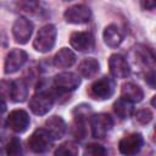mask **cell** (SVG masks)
<instances>
[{"label": "cell", "mask_w": 156, "mask_h": 156, "mask_svg": "<svg viewBox=\"0 0 156 156\" xmlns=\"http://www.w3.org/2000/svg\"><path fill=\"white\" fill-rule=\"evenodd\" d=\"M45 130L50 136L55 139H61L66 133V123L60 116H51L45 121Z\"/></svg>", "instance_id": "14"}, {"label": "cell", "mask_w": 156, "mask_h": 156, "mask_svg": "<svg viewBox=\"0 0 156 156\" xmlns=\"http://www.w3.org/2000/svg\"><path fill=\"white\" fill-rule=\"evenodd\" d=\"M110 73L115 78H127L130 74V67L126 57L121 54H112L108 58Z\"/></svg>", "instance_id": "9"}, {"label": "cell", "mask_w": 156, "mask_h": 156, "mask_svg": "<svg viewBox=\"0 0 156 156\" xmlns=\"http://www.w3.org/2000/svg\"><path fill=\"white\" fill-rule=\"evenodd\" d=\"M134 55L136 58V62L140 63L141 66L152 69L155 66V56L152 54V51L144 46V45H138L134 48Z\"/></svg>", "instance_id": "18"}, {"label": "cell", "mask_w": 156, "mask_h": 156, "mask_svg": "<svg viewBox=\"0 0 156 156\" xmlns=\"http://www.w3.org/2000/svg\"><path fill=\"white\" fill-rule=\"evenodd\" d=\"M106 155H107L106 149L102 145L95 143L87 145L83 152V156H106Z\"/></svg>", "instance_id": "24"}, {"label": "cell", "mask_w": 156, "mask_h": 156, "mask_svg": "<svg viewBox=\"0 0 156 156\" xmlns=\"http://www.w3.org/2000/svg\"><path fill=\"white\" fill-rule=\"evenodd\" d=\"M104 41L110 48H117L123 40V33L116 24H110L104 29Z\"/></svg>", "instance_id": "16"}, {"label": "cell", "mask_w": 156, "mask_h": 156, "mask_svg": "<svg viewBox=\"0 0 156 156\" xmlns=\"http://www.w3.org/2000/svg\"><path fill=\"white\" fill-rule=\"evenodd\" d=\"M54 104V96L49 91H39L34 94L29 100V108L34 115H46Z\"/></svg>", "instance_id": "3"}, {"label": "cell", "mask_w": 156, "mask_h": 156, "mask_svg": "<svg viewBox=\"0 0 156 156\" xmlns=\"http://www.w3.org/2000/svg\"><path fill=\"white\" fill-rule=\"evenodd\" d=\"M52 141L54 139L45 130V128H39L35 129L28 139V146L35 154H44L51 147Z\"/></svg>", "instance_id": "2"}, {"label": "cell", "mask_w": 156, "mask_h": 156, "mask_svg": "<svg viewBox=\"0 0 156 156\" xmlns=\"http://www.w3.org/2000/svg\"><path fill=\"white\" fill-rule=\"evenodd\" d=\"M54 84L60 91H72L80 84V78L73 72H62L55 76Z\"/></svg>", "instance_id": "12"}, {"label": "cell", "mask_w": 156, "mask_h": 156, "mask_svg": "<svg viewBox=\"0 0 156 156\" xmlns=\"http://www.w3.org/2000/svg\"><path fill=\"white\" fill-rule=\"evenodd\" d=\"M141 5L146 10H154V7H155V2L154 1H144V2H141Z\"/></svg>", "instance_id": "28"}, {"label": "cell", "mask_w": 156, "mask_h": 156, "mask_svg": "<svg viewBox=\"0 0 156 156\" xmlns=\"http://www.w3.org/2000/svg\"><path fill=\"white\" fill-rule=\"evenodd\" d=\"M6 110V102L4 100V98L0 95V113H2Z\"/></svg>", "instance_id": "29"}, {"label": "cell", "mask_w": 156, "mask_h": 156, "mask_svg": "<svg viewBox=\"0 0 156 156\" xmlns=\"http://www.w3.org/2000/svg\"><path fill=\"white\" fill-rule=\"evenodd\" d=\"M28 55L24 50L21 49H12L5 60V73L6 74H11L17 72L26 62H27Z\"/></svg>", "instance_id": "11"}, {"label": "cell", "mask_w": 156, "mask_h": 156, "mask_svg": "<svg viewBox=\"0 0 156 156\" xmlns=\"http://www.w3.org/2000/svg\"><path fill=\"white\" fill-rule=\"evenodd\" d=\"M69 43L73 49L84 52L94 48V37L90 32H73L69 37Z\"/></svg>", "instance_id": "13"}, {"label": "cell", "mask_w": 156, "mask_h": 156, "mask_svg": "<svg viewBox=\"0 0 156 156\" xmlns=\"http://www.w3.org/2000/svg\"><path fill=\"white\" fill-rule=\"evenodd\" d=\"M143 144L144 139L140 133H130L119 140L118 149L124 156H134L140 151Z\"/></svg>", "instance_id": "4"}, {"label": "cell", "mask_w": 156, "mask_h": 156, "mask_svg": "<svg viewBox=\"0 0 156 156\" xmlns=\"http://www.w3.org/2000/svg\"><path fill=\"white\" fill-rule=\"evenodd\" d=\"M5 151L6 156H23V150L20 139L16 136L10 138L5 145Z\"/></svg>", "instance_id": "22"}, {"label": "cell", "mask_w": 156, "mask_h": 156, "mask_svg": "<svg viewBox=\"0 0 156 156\" xmlns=\"http://www.w3.org/2000/svg\"><path fill=\"white\" fill-rule=\"evenodd\" d=\"M113 126L112 117L107 113H98L91 118V133L94 138L102 139L107 135Z\"/></svg>", "instance_id": "7"}, {"label": "cell", "mask_w": 156, "mask_h": 156, "mask_svg": "<svg viewBox=\"0 0 156 156\" xmlns=\"http://www.w3.org/2000/svg\"><path fill=\"white\" fill-rule=\"evenodd\" d=\"M29 123H30L29 116L24 110H13L9 115L7 121H6L7 127L16 133L26 132L27 128L29 127Z\"/></svg>", "instance_id": "10"}, {"label": "cell", "mask_w": 156, "mask_h": 156, "mask_svg": "<svg viewBox=\"0 0 156 156\" xmlns=\"http://www.w3.org/2000/svg\"><path fill=\"white\" fill-rule=\"evenodd\" d=\"M121 95H122V99L134 104V102H139L143 100L144 91L139 85L134 83H124L121 89Z\"/></svg>", "instance_id": "15"}, {"label": "cell", "mask_w": 156, "mask_h": 156, "mask_svg": "<svg viewBox=\"0 0 156 156\" xmlns=\"http://www.w3.org/2000/svg\"><path fill=\"white\" fill-rule=\"evenodd\" d=\"M0 46H7V35L2 29H0Z\"/></svg>", "instance_id": "27"}, {"label": "cell", "mask_w": 156, "mask_h": 156, "mask_svg": "<svg viewBox=\"0 0 156 156\" xmlns=\"http://www.w3.org/2000/svg\"><path fill=\"white\" fill-rule=\"evenodd\" d=\"M33 33V23L26 17H18L12 26V34L18 44H26Z\"/></svg>", "instance_id": "8"}, {"label": "cell", "mask_w": 156, "mask_h": 156, "mask_svg": "<svg viewBox=\"0 0 156 156\" xmlns=\"http://www.w3.org/2000/svg\"><path fill=\"white\" fill-rule=\"evenodd\" d=\"M65 20L68 23H73V24H83L90 21L91 18V11L88 6L83 5V4H77L73 5L71 7H68L65 13Z\"/></svg>", "instance_id": "5"}, {"label": "cell", "mask_w": 156, "mask_h": 156, "mask_svg": "<svg viewBox=\"0 0 156 156\" xmlns=\"http://www.w3.org/2000/svg\"><path fill=\"white\" fill-rule=\"evenodd\" d=\"M145 80H146V83L154 89V88H155V72H154V71H150V72L146 74Z\"/></svg>", "instance_id": "26"}, {"label": "cell", "mask_w": 156, "mask_h": 156, "mask_svg": "<svg viewBox=\"0 0 156 156\" xmlns=\"http://www.w3.org/2000/svg\"><path fill=\"white\" fill-rule=\"evenodd\" d=\"M135 119L140 124H147L152 119V112L149 108H140L135 112Z\"/></svg>", "instance_id": "25"}, {"label": "cell", "mask_w": 156, "mask_h": 156, "mask_svg": "<svg viewBox=\"0 0 156 156\" xmlns=\"http://www.w3.org/2000/svg\"><path fill=\"white\" fill-rule=\"evenodd\" d=\"M27 95H28V89H27V84L23 79H16V80L11 82L9 98H11L12 101L23 102L27 99Z\"/></svg>", "instance_id": "17"}, {"label": "cell", "mask_w": 156, "mask_h": 156, "mask_svg": "<svg viewBox=\"0 0 156 156\" xmlns=\"http://www.w3.org/2000/svg\"><path fill=\"white\" fill-rule=\"evenodd\" d=\"M99 62L95 58H85L78 66V72L83 78H93L99 72Z\"/></svg>", "instance_id": "20"}, {"label": "cell", "mask_w": 156, "mask_h": 156, "mask_svg": "<svg viewBox=\"0 0 156 156\" xmlns=\"http://www.w3.org/2000/svg\"><path fill=\"white\" fill-rule=\"evenodd\" d=\"M74 62H76V55L68 48H62L54 56V65L57 68H67V67H71Z\"/></svg>", "instance_id": "19"}, {"label": "cell", "mask_w": 156, "mask_h": 156, "mask_svg": "<svg viewBox=\"0 0 156 156\" xmlns=\"http://www.w3.org/2000/svg\"><path fill=\"white\" fill-rule=\"evenodd\" d=\"M113 110L121 119H126L129 118L133 113V104L121 98L113 104Z\"/></svg>", "instance_id": "21"}, {"label": "cell", "mask_w": 156, "mask_h": 156, "mask_svg": "<svg viewBox=\"0 0 156 156\" xmlns=\"http://www.w3.org/2000/svg\"><path fill=\"white\" fill-rule=\"evenodd\" d=\"M55 156H78V146L74 143L66 141L55 150Z\"/></svg>", "instance_id": "23"}, {"label": "cell", "mask_w": 156, "mask_h": 156, "mask_svg": "<svg viewBox=\"0 0 156 156\" xmlns=\"http://www.w3.org/2000/svg\"><path fill=\"white\" fill-rule=\"evenodd\" d=\"M115 91V82L108 77L95 80L90 87V95L98 100H105L112 96Z\"/></svg>", "instance_id": "6"}, {"label": "cell", "mask_w": 156, "mask_h": 156, "mask_svg": "<svg viewBox=\"0 0 156 156\" xmlns=\"http://www.w3.org/2000/svg\"><path fill=\"white\" fill-rule=\"evenodd\" d=\"M56 27L54 24H46L41 27L33 41V48L39 52H49L56 41Z\"/></svg>", "instance_id": "1"}]
</instances>
